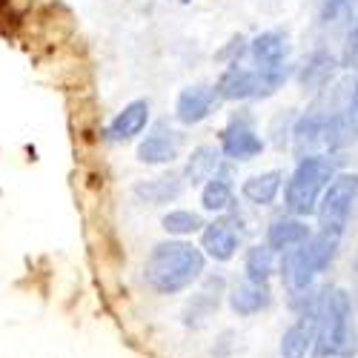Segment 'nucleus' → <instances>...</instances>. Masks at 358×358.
<instances>
[{
  "label": "nucleus",
  "instance_id": "f257e3e1",
  "mask_svg": "<svg viewBox=\"0 0 358 358\" xmlns=\"http://www.w3.org/2000/svg\"><path fill=\"white\" fill-rule=\"evenodd\" d=\"M206 258L203 252L181 238H169L149 250L143 264V281L158 295H178L203 278Z\"/></svg>",
  "mask_w": 358,
  "mask_h": 358
},
{
  "label": "nucleus",
  "instance_id": "f03ea898",
  "mask_svg": "<svg viewBox=\"0 0 358 358\" xmlns=\"http://www.w3.org/2000/svg\"><path fill=\"white\" fill-rule=\"evenodd\" d=\"M355 355H358V324H355L352 298L341 287H324L310 358H355Z\"/></svg>",
  "mask_w": 358,
  "mask_h": 358
},
{
  "label": "nucleus",
  "instance_id": "7ed1b4c3",
  "mask_svg": "<svg viewBox=\"0 0 358 358\" xmlns=\"http://www.w3.org/2000/svg\"><path fill=\"white\" fill-rule=\"evenodd\" d=\"M338 244L341 241H336V238L313 232L304 244L284 252L281 255V281L287 287V295L315 287V278L330 270V264L336 261Z\"/></svg>",
  "mask_w": 358,
  "mask_h": 358
},
{
  "label": "nucleus",
  "instance_id": "20e7f679",
  "mask_svg": "<svg viewBox=\"0 0 358 358\" xmlns=\"http://www.w3.org/2000/svg\"><path fill=\"white\" fill-rule=\"evenodd\" d=\"M333 178H336V164L327 155L301 158L287 181V192H284L287 213L301 221L310 218L318 210V201H321L324 189L330 187Z\"/></svg>",
  "mask_w": 358,
  "mask_h": 358
},
{
  "label": "nucleus",
  "instance_id": "39448f33",
  "mask_svg": "<svg viewBox=\"0 0 358 358\" xmlns=\"http://www.w3.org/2000/svg\"><path fill=\"white\" fill-rule=\"evenodd\" d=\"M289 75V66H278V69H255L250 64H244L241 57L224 69L221 80L215 83V92L221 101H250V98H266L278 92Z\"/></svg>",
  "mask_w": 358,
  "mask_h": 358
},
{
  "label": "nucleus",
  "instance_id": "423d86ee",
  "mask_svg": "<svg viewBox=\"0 0 358 358\" xmlns=\"http://www.w3.org/2000/svg\"><path fill=\"white\" fill-rule=\"evenodd\" d=\"M355 201H358V175L336 172V178L330 181V187L324 189V195L318 201V210H315L318 232L341 241V235L350 224V215L355 210Z\"/></svg>",
  "mask_w": 358,
  "mask_h": 358
},
{
  "label": "nucleus",
  "instance_id": "0eeeda50",
  "mask_svg": "<svg viewBox=\"0 0 358 358\" xmlns=\"http://www.w3.org/2000/svg\"><path fill=\"white\" fill-rule=\"evenodd\" d=\"M227 295V281L221 275H213V278H203L201 289L189 298L181 310V324L187 330H203L210 318L218 313L221 307V298Z\"/></svg>",
  "mask_w": 358,
  "mask_h": 358
},
{
  "label": "nucleus",
  "instance_id": "6e6552de",
  "mask_svg": "<svg viewBox=\"0 0 358 358\" xmlns=\"http://www.w3.org/2000/svg\"><path fill=\"white\" fill-rule=\"evenodd\" d=\"M238 247H241V229H238V218L232 215H221L213 224H206L201 229V252L203 258L213 261H232Z\"/></svg>",
  "mask_w": 358,
  "mask_h": 358
},
{
  "label": "nucleus",
  "instance_id": "1a4fd4ad",
  "mask_svg": "<svg viewBox=\"0 0 358 358\" xmlns=\"http://www.w3.org/2000/svg\"><path fill=\"white\" fill-rule=\"evenodd\" d=\"M287 57H289V38H287V32H278V29H270V32L258 35L244 49V64H250L255 69L289 66Z\"/></svg>",
  "mask_w": 358,
  "mask_h": 358
},
{
  "label": "nucleus",
  "instance_id": "9d476101",
  "mask_svg": "<svg viewBox=\"0 0 358 358\" xmlns=\"http://www.w3.org/2000/svg\"><path fill=\"white\" fill-rule=\"evenodd\" d=\"M227 301L238 318H252V315L273 307V289H270V284H255V281L241 275V278L232 281V287L227 292Z\"/></svg>",
  "mask_w": 358,
  "mask_h": 358
},
{
  "label": "nucleus",
  "instance_id": "9b49d317",
  "mask_svg": "<svg viewBox=\"0 0 358 358\" xmlns=\"http://www.w3.org/2000/svg\"><path fill=\"white\" fill-rule=\"evenodd\" d=\"M264 141L261 135L252 129L250 117H232L227 124V129L221 132V152L232 161H252L255 155H261Z\"/></svg>",
  "mask_w": 358,
  "mask_h": 358
},
{
  "label": "nucleus",
  "instance_id": "f8f14e48",
  "mask_svg": "<svg viewBox=\"0 0 358 358\" xmlns=\"http://www.w3.org/2000/svg\"><path fill=\"white\" fill-rule=\"evenodd\" d=\"M218 92L215 86H206V83H198V86H187L181 95L175 101V115L178 121L192 127V124H201L203 117H210L213 106L218 103Z\"/></svg>",
  "mask_w": 358,
  "mask_h": 358
},
{
  "label": "nucleus",
  "instance_id": "ddd939ff",
  "mask_svg": "<svg viewBox=\"0 0 358 358\" xmlns=\"http://www.w3.org/2000/svg\"><path fill=\"white\" fill-rule=\"evenodd\" d=\"M315 321H318V310L307 313V315H295L292 324L281 336L278 355L281 358H310V347H313V336H315Z\"/></svg>",
  "mask_w": 358,
  "mask_h": 358
},
{
  "label": "nucleus",
  "instance_id": "4468645a",
  "mask_svg": "<svg viewBox=\"0 0 358 358\" xmlns=\"http://www.w3.org/2000/svg\"><path fill=\"white\" fill-rule=\"evenodd\" d=\"M181 143L184 138L178 135L175 129H166V127H158L152 135H146L138 146V161L141 164H172L178 158V152H181Z\"/></svg>",
  "mask_w": 358,
  "mask_h": 358
},
{
  "label": "nucleus",
  "instance_id": "2eb2a0df",
  "mask_svg": "<svg viewBox=\"0 0 358 358\" xmlns=\"http://www.w3.org/2000/svg\"><path fill=\"white\" fill-rule=\"evenodd\" d=\"M313 235V229L307 227V221H301V218H292V215H281V218H275L270 227H266V247H270L273 252H289V250H295L298 244H304L307 238Z\"/></svg>",
  "mask_w": 358,
  "mask_h": 358
},
{
  "label": "nucleus",
  "instance_id": "dca6fc26",
  "mask_svg": "<svg viewBox=\"0 0 358 358\" xmlns=\"http://www.w3.org/2000/svg\"><path fill=\"white\" fill-rule=\"evenodd\" d=\"M149 124V103L146 101H132L117 112L109 127H106V138L109 141H132L135 135H141Z\"/></svg>",
  "mask_w": 358,
  "mask_h": 358
},
{
  "label": "nucleus",
  "instance_id": "f3484780",
  "mask_svg": "<svg viewBox=\"0 0 358 358\" xmlns=\"http://www.w3.org/2000/svg\"><path fill=\"white\" fill-rule=\"evenodd\" d=\"M336 69H338V57L330 49H315L304 61L301 72H298V80H301V86L310 89V92H318V89H324L333 80Z\"/></svg>",
  "mask_w": 358,
  "mask_h": 358
},
{
  "label": "nucleus",
  "instance_id": "a211bd4d",
  "mask_svg": "<svg viewBox=\"0 0 358 358\" xmlns=\"http://www.w3.org/2000/svg\"><path fill=\"white\" fill-rule=\"evenodd\" d=\"M132 192L143 203H155V206L169 203L184 192V178L178 172H169V175H161V178H149V181H138L132 187Z\"/></svg>",
  "mask_w": 358,
  "mask_h": 358
},
{
  "label": "nucleus",
  "instance_id": "6ab92c4d",
  "mask_svg": "<svg viewBox=\"0 0 358 358\" xmlns=\"http://www.w3.org/2000/svg\"><path fill=\"white\" fill-rule=\"evenodd\" d=\"M218 169H221V149H215V146H198V149H192V155L187 158V166H184L181 178H184V184L198 187V184L210 181Z\"/></svg>",
  "mask_w": 358,
  "mask_h": 358
},
{
  "label": "nucleus",
  "instance_id": "aec40b11",
  "mask_svg": "<svg viewBox=\"0 0 358 358\" xmlns=\"http://www.w3.org/2000/svg\"><path fill=\"white\" fill-rule=\"evenodd\" d=\"M201 203L206 213H229L235 203V189H232V178L229 172L221 166L210 181L203 184L201 189Z\"/></svg>",
  "mask_w": 358,
  "mask_h": 358
},
{
  "label": "nucleus",
  "instance_id": "412c9836",
  "mask_svg": "<svg viewBox=\"0 0 358 358\" xmlns=\"http://www.w3.org/2000/svg\"><path fill=\"white\" fill-rule=\"evenodd\" d=\"M284 184V172L278 169H270V172H261V175H252L244 181L241 187V195L255 203V206H270L275 198H278V189Z\"/></svg>",
  "mask_w": 358,
  "mask_h": 358
},
{
  "label": "nucleus",
  "instance_id": "4be33fe9",
  "mask_svg": "<svg viewBox=\"0 0 358 358\" xmlns=\"http://www.w3.org/2000/svg\"><path fill=\"white\" fill-rule=\"evenodd\" d=\"M273 273H275V252L266 244H252L244 252V278L255 284H270Z\"/></svg>",
  "mask_w": 358,
  "mask_h": 358
},
{
  "label": "nucleus",
  "instance_id": "5701e85b",
  "mask_svg": "<svg viewBox=\"0 0 358 358\" xmlns=\"http://www.w3.org/2000/svg\"><path fill=\"white\" fill-rule=\"evenodd\" d=\"M164 229L169 232V235H192V232H201L206 224H203V218L198 215V213H192V210H172V213H166L164 215Z\"/></svg>",
  "mask_w": 358,
  "mask_h": 358
},
{
  "label": "nucleus",
  "instance_id": "b1692460",
  "mask_svg": "<svg viewBox=\"0 0 358 358\" xmlns=\"http://www.w3.org/2000/svg\"><path fill=\"white\" fill-rule=\"evenodd\" d=\"M338 124H341V141L344 146L358 138V80L352 83V92L347 98V106L338 112Z\"/></svg>",
  "mask_w": 358,
  "mask_h": 358
},
{
  "label": "nucleus",
  "instance_id": "393cba45",
  "mask_svg": "<svg viewBox=\"0 0 358 358\" xmlns=\"http://www.w3.org/2000/svg\"><path fill=\"white\" fill-rule=\"evenodd\" d=\"M235 352H238V336H235V330H224L215 338V344L210 347V355L213 358H235Z\"/></svg>",
  "mask_w": 358,
  "mask_h": 358
},
{
  "label": "nucleus",
  "instance_id": "a878e982",
  "mask_svg": "<svg viewBox=\"0 0 358 358\" xmlns=\"http://www.w3.org/2000/svg\"><path fill=\"white\" fill-rule=\"evenodd\" d=\"M341 64L347 69H358V17H355V23L350 26V32H347L344 52H341Z\"/></svg>",
  "mask_w": 358,
  "mask_h": 358
},
{
  "label": "nucleus",
  "instance_id": "bb28decb",
  "mask_svg": "<svg viewBox=\"0 0 358 358\" xmlns=\"http://www.w3.org/2000/svg\"><path fill=\"white\" fill-rule=\"evenodd\" d=\"M352 301H355V307H358V252H355V261H352Z\"/></svg>",
  "mask_w": 358,
  "mask_h": 358
},
{
  "label": "nucleus",
  "instance_id": "cd10ccee",
  "mask_svg": "<svg viewBox=\"0 0 358 358\" xmlns=\"http://www.w3.org/2000/svg\"><path fill=\"white\" fill-rule=\"evenodd\" d=\"M184 3H187V0H184Z\"/></svg>",
  "mask_w": 358,
  "mask_h": 358
}]
</instances>
